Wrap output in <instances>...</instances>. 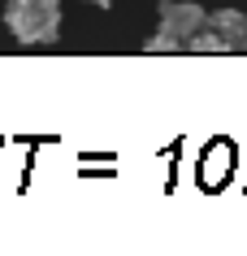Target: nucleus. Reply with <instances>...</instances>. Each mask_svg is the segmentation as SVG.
Here are the masks:
<instances>
[{"instance_id": "f03ea898", "label": "nucleus", "mask_w": 247, "mask_h": 256, "mask_svg": "<svg viewBox=\"0 0 247 256\" xmlns=\"http://www.w3.org/2000/svg\"><path fill=\"white\" fill-rule=\"evenodd\" d=\"M156 18H161V30L178 35L182 44L208 26V9H204V4H195V0H161V14H156Z\"/></svg>"}, {"instance_id": "39448f33", "label": "nucleus", "mask_w": 247, "mask_h": 256, "mask_svg": "<svg viewBox=\"0 0 247 256\" xmlns=\"http://www.w3.org/2000/svg\"><path fill=\"white\" fill-rule=\"evenodd\" d=\"M143 52H152V56H161V52H187V44H182L178 35H169V30L156 26V35L143 40Z\"/></svg>"}, {"instance_id": "f257e3e1", "label": "nucleus", "mask_w": 247, "mask_h": 256, "mask_svg": "<svg viewBox=\"0 0 247 256\" xmlns=\"http://www.w3.org/2000/svg\"><path fill=\"white\" fill-rule=\"evenodd\" d=\"M4 26L17 44H56L61 40V0H4Z\"/></svg>"}, {"instance_id": "423d86ee", "label": "nucleus", "mask_w": 247, "mask_h": 256, "mask_svg": "<svg viewBox=\"0 0 247 256\" xmlns=\"http://www.w3.org/2000/svg\"><path fill=\"white\" fill-rule=\"evenodd\" d=\"M87 4H96V9H109L113 0H87Z\"/></svg>"}, {"instance_id": "7ed1b4c3", "label": "nucleus", "mask_w": 247, "mask_h": 256, "mask_svg": "<svg viewBox=\"0 0 247 256\" xmlns=\"http://www.w3.org/2000/svg\"><path fill=\"white\" fill-rule=\"evenodd\" d=\"M208 26L226 35L234 52H247V14L243 9H217V14H208Z\"/></svg>"}, {"instance_id": "20e7f679", "label": "nucleus", "mask_w": 247, "mask_h": 256, "mask_svg": "<svg viewBox=\"0 0 247 256\" xmlns=\"http://www.w3.org/2000/svg\"><path fill=\"white\" fill-rule=\"evenodd\" d=\"M187 52H195V56H226V52H234V48L226 44V35H217L213 26H204L200 35L187 40Z\"/></svg>"}]
</instances>
